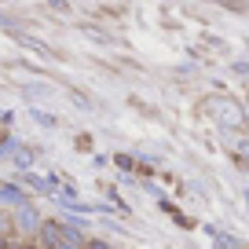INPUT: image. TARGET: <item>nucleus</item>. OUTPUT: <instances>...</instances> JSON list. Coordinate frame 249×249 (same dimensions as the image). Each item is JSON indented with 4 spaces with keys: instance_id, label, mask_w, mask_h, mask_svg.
<instances>
[{
    "instance_id": "nucleus-3",
    "label": "nucleus",
    "mask_w": 249,
    "mask_h": 249,
    "mask_svg": "<svg viewBox=\"0 0 249 249\" xmlns=\"http://www.w3.org/2000/svg\"><path fill=\"white\" fill-rule=\"evenodd\" d=\"M37 238H40V246H44V249H59V242H62V220H40Z\"/></svg>"
},
{
    "instance_id": "nucleus-12",
    "label": "nucleus",
    "mask_w": 249,
    "mask_h": 249,
    "mask_svg": "<svg viewBox=\"0 0 249 249\" xmlns=\"http://www.w3.org/2000/svg\"><path fill=\"white\" fill-rule=\"evenodd\" d=\"M8 249H11V246H8Z\"/></svg>"
},
{
    "instance_id": "nucleus-9",
    "label": "nucleus",
    "mask_w": 249,
    "mask_h": 249,
    "mask_svg": "<svg viewBox=\"0 0 249 249\" xmlns=\"http://www.w3.org/2000/svg\"><path fill=\"white\" fill-rule=\"evenodd\" d=\"M85 249H114V246H110L107 238H88V242H85Z\"/></svg>"
},
{
    "instance_id": "nucleus-5",
    "label": "nucleus",
    "mask_w": 249,
    "mask_h": 249,
    "mask_svg": "<svg viewBox=\"0 0 249 249\" xmlns=\"http://www.w3.org/2000/svg\"><path fill=\"white\" fill-rule=\"evenodd\" d=\"M33 161H37V150H33V147H18L15 150V154H11V165H15V169H33Z\"/></svg>"
},
{
    "instance_id": "nucleus-6",
    "label": "nucleus",
    "mask_w": 249,
    "mask_h": 249,
    "mask_svg": "<svg viewBox=\"0 0 249 249\" xmlns=\"http://www.w3.org/2000/svg\"><path fill=\"white\" fill-rule=\"evenodd\" d=\"M22 183H26V187H33V191H52V183H48V179H40V176H33L30 169L22 172Z\"/></svg>"
},
{
    "instance_id": "nucleus-10",
    "label": "nucleus",
    "mask_w": 249,
    "mask_h": 249,
    "mask_svg": "<svg viewBox=\"0 0 249 249\" xmlns=\"http://www.w3.org/2000/svg\"><path fill=\"white\" fill-rule=\"evenodd\" d=\"M216 249H238V242L234 238H216Z\"/></svg>"
},
{
    "instance_id": "nucleus-7",
    "label": "nucleus",
    "mask_w": 249,
    "mask_h": 249,
    "mask_svg": "<svg viewBox=\"0 0 249 249\" xmlns=\"http://www.w3.org/2000/svg\"><path fill=\"white\" fill-rule=\"evenodd\" d=\"M18 147H22V143H18L15 136H0V158H11Z\"/></svg>"
},
{
    "instance_id": "nucleus-11",
    "label": "nucleus",
    "mask_w": 249,
    "mask_h": 249,
    "mask_svg": "<svg viewBox=\"0 0 249 249\" xmlns=\"http://www.w3.org/2000/svg\"><path fill=\"white\" fill-rule=\"evenodd\" d=\"M11 246V238H8V231H0V249H8Z\"/></svg>"
},
{
    "instance_id": "nucleus-2",
    "label": "nucleus",
    "mask_w": 249,
    "mask_h": 249,
    "mask_svg": "<svg viewBox=\"0 0 249 249\" xmlns=\"http://www.w3.org/2000/svg\"><path fill=\"white\" fill-rule=\"evenodd\" d=\"M40 213H37V205L33 202H22V205H15L11 209V227H15L18 234H37L40 231Z\"/></svg>"
},
{
    "instance_id": "nucleus-8",
    "label": "nucleus",
    "mask_w": 249,
    "mask_h": 249,
    "mask_svg": "<svg viewBox=\"0 0 249 249\" xmlns=\"http://www.w3.org/2000/svg\"><path fill=\"white\" fill-rule=\"evenodd\" d=\"M30 114H33V121H37V124H44V128H55V124H59L52 114H44V110H30Z\"/></svg>"
},
{
    "instance_id": "nucleus-1",
    "label": "nucleus",
    "mask_w": 249,
    "mask_h": 249,
    "mask_svg": "<svg viewBox=\"0 0 249 249\" xmlns=\"http://www.w3.org/2000/svg\"><path fill=\"white\" fill-rule=\"evenodd\" d=\"M202 110L213 117L216 124H224V128H246L249 117H246V107H242L238 99H231V95H205L202 99Z\"/></svg>"
},
{
    "instance_id": "nucleus-4",
    "label": "nucleus",
    "mask_w": 249,
    "mask_h": 249,
    "mask_svg": "<svg viewBox=\"0 0 249 249\" xmlns=\"http://www.w3.org/2000/svg\"><path fill=\"white\" fill-rule=\"evenodd\" d=\"M22 202H30V195H26L18 183H0V205H22Z\"/></svg>"
}]
</instances>
